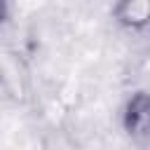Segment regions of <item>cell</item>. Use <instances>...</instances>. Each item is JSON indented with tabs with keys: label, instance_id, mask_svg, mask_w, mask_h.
<instances>
[{
	"label": "cell",
	"instance_id": "6da1fadb",
	"mask_svg": "<svg viewBox=\"0 0 150 150\" xmlns=\"http://www.w3.org/2000/svg\"><path fill=\"white\" fill-rule=\"evenodd\" d=\"M122 127L131 141L148 143L150 141V94L136 91L129 96L122 110Z\"/></svg>",
	"mask_w": 150,
	"mask_h": 150
},
{
	"label": "cell",
	"instance_id": "7a4b0ae2",
	"mask_svg": "<svg viewBox=\"0 0 150 150\" xmlns=\"http://www.w3.org/2000/svg\"><path fill=\"white\" fill-rule=\"evenodd\" d=\"M112 16L127 30H143L150 26V0H117Z\"/></svg>",
	"mask_w": 150,
	"mask_h": 150
},
{
	"label": "cell",
	"instance_id": "3957f363",
	"mask_svg": "<svg viewBox=\"0 0 150 150\" xmlns=\"http://www.w3.org/2000/svg\"><path fill=\"white\" fill-rule=\"evenodd\" d=\"M47 150H82L68 134H63V131H56V134H52V138L47 141Z\"/></svg>",
	"mask_w": 150,
	"mask_h": 150
}]
</instances>
